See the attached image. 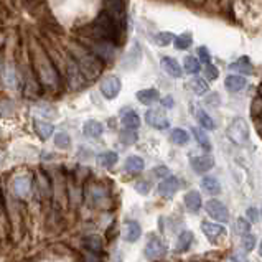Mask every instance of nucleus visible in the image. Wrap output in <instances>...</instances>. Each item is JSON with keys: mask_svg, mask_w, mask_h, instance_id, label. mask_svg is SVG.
<instances>
[{"mask_svg": "<svg viewBox=\"0 0 262 262\" xmlns=\"http://www.w3.org/2000/svg\"><path fill=\"white\" fill-rule=\"evenodd\" d=\"M120 35H122V28H119L114 23L106 12H102L93 23V36L98 41H107V43H119Z\"/></svg>", "mask_w": 262, "mask_h": 262, "instance_id": "1", "label": "nucleus"}, {"mask_svg": "<svg viewBox=\"0 0 262 262\" xmlns=\"http://www.w3.org/2000/svg\"><path fill=\"white\" fill-rule=\"evenodd\" d=\"M81 51L82 53L74 51L78 55V63H76L78 69H80L86 80H96L102 71V61L98 60L93 53H87L84 49H81Z\"/></svg>", "mask_w": 262, "mask_h": 262, "instance_id": "2", "label": "nucleus"}, {"mask_svg": "<svg viewBox=\"0 0 262 262\" xmlns=\"http://www.w3.org/2000/svg\"><path fill=\"white\" fill-rule=\"evenodd\" d=\"M33 58H35V66H36V71H38L40 80L48 86L56 84L58 73H56V69L53 68L51 61H49L47 55L43 53V49H36V53L33 55Z\"/></svg>", "mask_w": 262, "mask_h": 262, "instance_id": "3", "label": "nucleus"}, {"mask_svg": "<svg viewBox=\"0 0 262 262\" xmlns=\"http://www.w3.org/2000/svg\"><path fill=\"white\" fill-rule=\"evenodd\" d=\"M228 135H229V139L234 144L246 147L249 144V127H247L246 120L241 117L232 120V124L229 126V129H228Z\"/></svg>", "mask_w": 262, "mask_h": 262, "instance_id": "4", "label": "nucleus"}, {"mask_svg": "<svg viewBox=\"0 0 262 262\" xmlns=\"http://www.w3.org/2000/svg\"><path fill=\"white\" fill-rule=\"evenodd\" d=\"M106 12L107 15L114 20V23L119 28H126L127 16H126V5H124V0H106Z\"/></svg>", "mask_w": 262, "mask_h": 262, "instance_id": "5", "label": "nucleus"}, {"mask_svg": "<svg viewBox=\"0 0 262 262\" xmlns=\"http://www.w3.org/2000/svg\"><path fill=\"white\" fill-rule=\"evenodd\" d=\"M206 213L211 216L213 219L219 223H228L229 221V213H228V208L223 205L218 199H208L205 205Z\"/></svg>", "mask_w": 262, "mask_h": 262, "instance_id": "6", "label": "nucleus"}, {"mask_svg": "<svg viewBox=\"0 0 262 262\" xmlns=\"http://www.w3.org/2000/svg\"><path fill=\"white\" fill-rule=\"evenodd\" d=\"M120 87H122V84H120V80L117 76H107L101 81V94L111 101V99H115L119 96Z\"/></svg>", "mask_w": 262, "mask_h": 262, "instance_id": "7", "label": "nucleus"}, {"mask_svg": "<svg viewBox=\"0 0 262 262\" xmlns=\"http://www.w3.org/2000/svg\"><path fill=\"white\" fill-rule=\"evenodd\" d=\"M144 252H145V257H147L148 261H159L167 254V247H165V244L162 243V239L152 238L147 243V246H145Z\"/></svg>", "mask_w": 262, "mask_h": 262, "instance_id": "8", "label": "nucleus"}, {"mask_svg": "<svg viewBox=\"0 0 262 262\" xmlns=\"http://www.w3.org/2000/svg\"><path fill=\"white\" fill-rule=\"evenodd\" d=\"M145 120H147L148 126L153 129H159V131L168 129V126H170V120L167 119V115L159 109H148L145 112Z\"/></svg>", "mask_w": 262, "mask_h": 262, "instance_id": "9", "label": "nucleus"}, {"mask_svg": "<svg viewBox=\"0 0 262 262\" xmlns=\"http://www.w3.org/2000/svg\"><path fill=\"white\" fill-rule=\"evenodd\" d=\"M93 55L101 61H111L115 55L114 45L107 43V41H96L93 45Z\"/></svg>", "mask_w": 262, "mask_h": 262, "instance_id": "10", "label": "nucleus"}, {"mask_svg": "<svg viewBox=\"0 0 262 262\" xmlns=\"http://www.w3.org/2000/svg\"><path fill=\"white\" fill-rule=\"evenodd\" d=\"M214 167V160L210 155H198L191 159V168L196 173H206Z\"/></svg>", "mask_w": 262, "mask_h": 262, "instance_id": "11", "label": "nucleus"}, {"mask_svg": "<svg viewBox=\"0 0 262 262\" xmlns=\"http://www.w3.org/2000/svg\"><path fill=\"white\" fill-rule=\"evenodd\" d=\"M178 188H180V181H178V178L167 177L159 185V195H160V196L170 198V196H173V195L177 193Z\"/></svg>", "mask_w": 262, "mask_h": 262, "instance_id": "12", "label": "nucleus"}, {"mask_svg": "<svg viewBox=\"0 0 262 262\" xmlns=\"http://www.w3.org/2000/svg\"><path fill=\"white\" fill-rule=\"evenodd\" d=\"M120 122H122L124 127L131 129V131H135V129L140 127V117L132 109H124L120 112Z\"/></svg>", "mask_w": 262, "mask_h": 262, "instance_id": "13", "label": "nucleus"}, {"mask_svg": "<svg viewBox=\"0 0 262 262\" xmlns=\"http://www.w3.org/2000/svg\"><path fill=\"white\" fill-rule=\"evenodd\" d=\"M162 68H164V71L167 74H170L172 78H180L181 73H183L180 63H178V61L172 56L162 58Z\"/></svg>", "mask_w": 262, "mask_h": 262, "instance_id": "14", "label": "nucleus"}, {"mask_svg": "<svg viewBox=\"0 0 262 262\" xmlns=\"http://www.w3.org/2000/svg\"><path fill=\"white\" fill-rule=\"evenodd\" d=\"M201 229L205 232V236L208 239H216L219 236L226 234V229L221 224H216V223H211V221H203L201 223Z\"/></svg>", "mask_w": 262, "mask_h": 262, "instance_id": "15", "label": "nucleus"}, {"mask_svg": "<svg viewBox=\"0 0 262 262\" xmlns=\"http://www.w3.org/2000/svg\"><path fill=\"white\" fill-rule=\"evenodd\" d=\"M224 86L231 93H238V91L244 89L246 86V78L241 76V74H229V76L224 80Z\"/></svg>", "mask_w": 262, "mask_h": 262, "instance_id": "16", "label": "nucleus"}, {"mask_svg": "<svg viewBox=\"0 0 262 262\" xmlns=\"http://www.w3.org/2000/svg\"><path fill=\"white\" fill-rule=\"evenodd\" d=\"M201 188L205 193L211 195V196H214V195L221 193V185H219L218 178L214 177H205L201 180Z\"/></svg>", "mask_w": 262, "mask_h": 262, "instance_id": "17", "label": "nucleus"}, {"mask_svg": "<svg viewBox=\"0 0 262 262\" xmlns=\"http://www.w3.org/2000/svg\"><path fill=\"white\" fill-rule=\"evenodd\" d=\"M82 132L89 139H98V137L102 135V124L98 122V120H87L82 126Z\"/></svg>", "mask_w": 262, "mask_h": 262, "instance_id": "18", "label": "nucleus"}, {"mask_svg": "<svg viewBox=\"0 0 262 262\" xmlns=\"http://www.w3.org/2000/svg\"><path fill=\"white\" fill-rule=\"evenodd\" d=\"M35 131L36 134H38V137L41 140H48L49 137L53 135V132H55V127H53V124L49 122H45V120H35Z\"/></svg>", "mask_w": 262, "mask_h": 262, "instance_id": "19", "label": "nucleus"}, {"mask_svg": "<svg viewBox=\"0 0 262 262\" xmlns=\"http://www.w3.org/2000/svg\"><path fill=\"white\" fill-rule=\"evenodd\" d=\"M185 206L188 208L190 211L196 213L199 208H201V195H199L198 191H195V190L188 191V193L185 195Z\"/></svg>", "mask_w": 262, "mask_h": 262, "instance_id": "20", "label": "nucleus"}, {"mask_svg": "<svg viewBox=\"0 0 262 262\" xmlns=\"http://www.w3.org/2000/svg\"><path fill=\"white\" fill-rule=\"evenodd\" d=\"M142 234V228L137 221H127L126 223V241L129 243H135Z\"/></svg>", "mask_w": 262, "mask_h": 262, "instance_id": "21", "label": "nucleus"}, {"mask_svg": "<svg viewBox=\"0 0 262 262\" xmlns=\"http://www.w3.org/2000/svg\"><path fill=\"white\" fill-rule=\"evenodd\" d=\"M159 91L157 89H142V91H139L137 93V99H139L140 102L142 104H145V106H150V104H153V102H157L159 101Z\"/></svg>", "mask_w": 262, "mask_h": 262, "instance_id": "22", "label": "nucleus"}, {"mask_svg": "<svg viewBox=\"0 0 262 262\" xmlns=\"http://www.w3.org/2000/svg\"><path fill=\"white\" fill-rule=\"evenodd\" d=\"M14 186H15V193L18 195V196H27L28 195V191H30L32 188V178L30 177H20V178H16L15 183H14Z\"/></svg>", "mask_w": 262, "mask_h": 262, "instance_id": "23", "label": "nucleus"}, {"mask_svg": "<svg viewBox=\"0 0 262 262\" xmlns=\"http://www.w3.org/2000/svg\"><path fill=\"white\" fill-rule=\"evenodd\" d=\"M68 74H69V81H71V84L74 87H80L84 84V76H82L81 71L78 69L76 63H73V61L68 63Z\"/></svg>", "mask_w": 262, "mask_h": 262, "instance_id": "24", "label": "nucleus"}, {"mask_svg": "<svg viewBox=\"0 0 262 262\" xmlns=\"http://www.w3.org/2000/svg\"><path fill=\"white\" fill-rule=\"evenodd\" d=\"M191 243H193V232L190 231H183L180 236H178V241H177V247L175 251L177 252H185L188 251Z\"/></svg>", "mask_w": 262, "mask_h": 262, "instance_id": "25", "label": "nucleus"}, {"mask_svg": "<svg viewBox=\"0 0 262 262\" xmlns=\"http://www.w3.org/2000/svg\"><path fill=\"white\" fill-rule=\"evenodd\" d=\"M144 167H145L144 159H140V157H137V155L127 157V160H126V170H127V172L139 173V172H142Z\"/></svg>", "mask_w": 262, "mask_h": 262, "instance_id": "26", "label": "nucleus"}, {"mask_svg": "<svg viewBox=\"0 0 262 262\" xmlns=\"http://www.w3.org/2000/svg\"><path fill=\"white\" fill-rule=\"evenodd\" d=\"M117 153L115 152H104L98 157V164L104 168H112L115 164H117Z\"/></svg>", "mask_w": 262, "mask_h": 262, "instance_id": "27", "label": "nucleus"}, {"mask_svg": "<svg viewBox=\"0 0 262 262\" xmlns=\"http://www.w3.org/2000/svg\"><path fill=\"white\" fill-rule=\"evenodd\" d=\"M170 139H172V142L177 144V145H185V144H188L190 134L185 131V129L177 127V129H173V131H172V134H170Z\"/></svg>", "mask_w": 262, "mask_h": 262, "instance_id": "28", "label": "nucleus"}, {"mask_svg": "<svg viewBox=\"0 0 262 262\" xmlns=\"http://www.w3.org/2000/svg\"><path fill=\"white\" fill-rule=\"evenodd\" d=\"M231 69H234V71H238V73H243V74H249L252 71V65L247 56H243L231 65Z\"/></svg>", "mask_w": 262, "mask_h": 262, "instance_id": "29", "label": "nucleus"}, {"mask_svg": "<svg viewBox=\"0 0 262 262\" xmlns=\"http://www.w3.org/2000/svg\"><path fill=\"white\" fill-rule=\"evenodd\" d=\"M196 119H198L199 126H201L203 129H206V131H214V129H216L214 120L206 114V111L198 109V111H196Z\"/></svg>", "mask_w": 262, "mask_h": 262, "instance_id": "30", "label": "nucleus"}, {"mask_svg": "<svg viewBox=\"0 0 262 262\" xmlns=\"http://www.w3.org/2000/svg\"><path fill=\"white\" fill-rule=\"evenodd\" d=\"M183 68H185V71L188 74H196L199 73V69H201V63L198 61V58L186 56L185 60H183Z\"/></svg>", "mask_w": 262, "mask_h": 262, "instance_id": "31", "label": "nucleus"}, {"mask_svg": "<svg viewBox=\"0 0 262 262\" xmlns=\"http://www.w3.org/2000/svg\"><path fill=\"white\" fill-rule=\"evenodd\" d=\"M190 87L191 91L198 96H203L208 93V82L203 80V78H193V80L190 81Z\"/></svg>", "mask_w": 262, "mask_h": 262, "instance_id": "32", "label": "nucleus"}, {"mask_svg": "<svg viewBox=\"0 0 262 262\" xmlns=\"http://www.w3.org/2000/svg\"><path fill=\"white\" fill-rule=\"evenodd\" d=\"M152 40H153V43L159 45V47H168V45L175 40V35L170 32H160V33H157Z\"/></svg>", "mask_w": 262, "mask_h": 262, "instance_id": "33", "label": "nucleus"}, {"mask_svg": "<svg viewBox=\"0 0 262 262\" xmlns=\"http://www.w3.org/2000/svg\"><path fill=\"white\" fill-rule=\"evenodd\" d=\"M191 43H193V38H191L190 33H181L180 36H175L173 40V45L177 49H186L191 47Z\"/></svg>", "mask_w": 262, "mask_h": 262, "instance_id": "34", "label": "nucleus"}, {"mask_svg": "<svg viewBox=\"0 0 262 262\" xmlns=\"http://www.w3.org/2000/svg\"><path fill=\"white\" fill-rule=\"evenodd\" d=\"M193 134H195V139H196V142L201 145L203 148H205L206 152L211 150V142L210 139H208V134H205V131H201V129H193Z\"/></svg>", "mask_w": 262, "mask_h": 262, "instance_id": "35", "label": "nucleus"}, {"mask_svg": "<svg viewBox=\"0 0 262 262\" xmlns=\"http://www.w3.org/2000/svg\"><path fill=\"white\" fill-rule=\"evenodd\" d=\"M119 139H120V142H122V144L132 145V144H135V142H137L139 135H137V132H135V131H131V129H124V131L119 134Z\"/></svg>", "mask_w": 262, "mask_h": 262, "instance_id": "36", "label": "nucleus"}, {"mask_svg": "<svg viewBox=\"0 0 262 262\" xmlns=\"http://www.w3.org/2000/svg\"><path fill=\"white\" fill-rule=\"evenodd\" d=\"M86 246L89 251L93 252H99L102 249V241H101V236H89V238H86Z\"/></svg>", "mask_w": 262, "mask_h": 262, "instance_id": "37", "label": "nucleus"}, {"mask_svg": "<svg viewBox=\"0 0 262 262\" xmlns=\"http://www.w3.org/2000/svg\"><path fill=\"white\" fill-rule=\"evenodd\" d=\"M55 144L60 148H69L71 147V139H69V135L66 132H58L55 135Z\"/></svg>", "mask_w": 262, "mask_h": 262, "instance_id": "38", "label": "nucleus"}, {"mask_svg": "<svg viewBox=\"0 0 262 262\" xmlns=\"http://www.w3.org/2000/svg\"><path fill=\"white\" fill-rule=\"evenodd\" d=\"M236 232H238V234H243V236L249 234V232H251V223L244 218H239L238 221H236Z\"/></svg>", "mask_w": 262, "mask_h": 262, "instance_id": "39", "label": "nucleus"}, {"mask_svg": "<svg viewBox=\"0 0 262 262\" xmlns=\"http://www.w3.org/2000/svg\"><path fill=\"white\" fill-rule=\"evenodd\" d=\"M198 61L203 65H211V55H210V51H208L206 47L198 48Z\"/></svg>", "mask_w": 262, "mask_h": 262, "instance_id": "40", "label": "nucleus"}, {"mask_svg": "<svg viewBox=\"0 0 262 262\" xmlns=\"http://www.w3.org/2000/svg\"><path fill=\"white\" fill-rule=\"evenodd\" d=\"M243 247L244 251H252L256 247V236L254 234H246L243 238Z\"/></svg>", "mask_w": 262, "mask_h": 262, "instance_id": "41", "label": "nucleus"}, {"mask_svg": "<svg viewBox=\"0 0 262 262\" xmlns=\"http://www.w3.org/2000/svg\"><path fill=\"white\" fill-rule=\"evenodd\" d=\"M205 74H206V78L208 80H211V81H214V80H218V69H216V66L211 63V65H206V68H205Z\"/></svg>", "mask_w": 262, "mask_h": 262, "instance_id": "42", "label": "nucleus"}, {"mask_svg": "<svg viewBox=\"0 0 262 262\" xmlns=\"http://www.w3.org/2000/svg\"><path fill=\"white\" fill-rule=\"evenodd\" d=\"M246 214H247V221L249 223H257V219H259V214H257L256 208H247Z\"/></svg>", "mask_w": 262, "mask_h": 262, "instance_id": "43", "label": "nucleus"}, {"mask_svg": "<svg viewBox=\"0 0 262 262\" xmlns=\"http://www.w3.org/2000/svg\"><path fill=\"white\" fill-rule=\"evenodd\" d=\"M135 190L139 191L140 195H147L148 191H150V188H148V181H139L135 185Z\"/></svg>", "mask_w": 262, "mask_h": 262, "instance_id": "44", "label": "nucleus"}, {"mask_svg": "<svg viewBox=\"0 0 262 262\" xmlns=\"http://www.w3.org/2000/svg\"><path fill=\"white\" fill-rule=\"evenodd\" d=\"M153 173H155L157 177L167 178V177H168V173H170V170H168L167 167H157L155 170H153Z\"/></svg>", "mask_w": 262, "mask_h": 262, "instance_id": "45", "label": "nucleus"}, {"mask_svg": "<svg viewBox=\"0 0 262 262\" xmlns=\"http://www.w3.org/2000/svg\"><path fill=\"white\" fill-rule=\"evenodd\" d=\"M162 104H164V107H167V109H172V107H173V99L170 98V96H167V98L162 99Z\"/></svg>", "mask_w": 262, "mask_h": 262, "instance_id": "46", "label": "nucleus"}, {"mask_svg": "<svg viewBox=\"0 0 262 262\" xmlns=\"http://www.w3.org/2000/svg\"><path fill=\"white\" fill-rule=\"evenodd\" d=\"M231 261H232V262H249L243 254H232V256H231Z\"/></svg>", "mask_w": 262, "mask_h": 262, "instance_id": "47", "label": "nucleus"}, {"mask_svg": "<svg viewBox=\"0 0 262 262\" xmlns=\"http://www.w3.org/2000/svg\"><path fill=\"white\" fill-rule=\"evenodd\" d=\"M256 127H257V131H259V134L262 135V119L256 120Z\"/></svg>", "mask_w": 262, "mask_h": 262, "instance_id": "48", "label": "nucleus"}, {"mask_svg": "<svg viewBox=\"0 0 262 262\" xmlns=\"http://www.w3.org/2000/svg\"><path fill=\"white\" fill-rule=\"evenodd\" d=\"M259 256L262 257V241H261V246H259Z\"/></svg>", "mask_w": 262, "mask_h": 262, "instance_id": "49", "label": "nucleus"}, {"mask_svg": "<svg viewBox=\"0 0 262 262\" xmlns=\"http://www.w3.org/2000/svg\"><path fill=\"white\" fill-rule=\"evenodd\" d=\"M261 87H262V86H261Z\"/></svg>", "mask_w": 262, "mask_h": 262, "instance_id": "50", "label": "nucleus"}]
</instances>
